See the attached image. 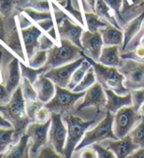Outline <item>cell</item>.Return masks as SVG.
<instances>
[{"label":"cell","instance_id":"1","mask_svg":"<svg viewBox=\"0 0 144 158\" xmlns=\"http://www.w3.org/2000/svg\"><path fill=\"white\" fill-rule=\"evenodd\" d=\"M0 114L11 123L14 129V143L27 132L31 123L26 112V100L22 94L21 85L18 86L6 104L0 105Z\"/></svg>","mask_w":144,"mask_h":158},{"label":"cell","instance_id":"2","mask_svg":"<svg viewBox=\"0 0 144 158\" xmlns=\"http://www.w3.org/2000/svg\"><path fill=\"white\" fill-rule=\"evenodd\" d=\"M82 56H84V58L91 64L95 72L97 81L103 86L104 89H112L120 95H125L130 92V90L125 86V77L118 68L105 66L86 56L84 52H82Z\"/></svg>","mask_w":144,"mask_h":158},{"label":"cell","instance_id":"3","mask_svg":"<svg viewBox=\"0 0 144 158\" xmlns=\"http://www.w3.org/2000/svg\"><path fill=\"white\" fill-rule=\"evenodd\" d=\"M64 122L66 123L68 130L67 140L64 148V157H72L76 146L81 141L84 134L91 125L95 123L94 120L91 121H84L77 116L72 115L70 112L62 114Z\"/></svg>","mask_w":144,"mask_h":158},{"label":"cell","instance_id":"4","mask_svg":"<svg viewBox=\"0 0 144 158\" xmlns=\"http://www.w3.org/2000/svg\"><path fill=\"white\" fill-rule=\"evenodd\" d=\"M82 49L68 40L60 39L59 44H55L48 50V58L45 67L50 70L75 61L82 56Z\"/></svg>","mask_w":144,"mask_h":158},{"label":"cell","instance_id":"5","mask_svg":"<svg viewBox=\"0 0 144 158\" xmlns=\"http://www.w3.org/2000/svg\"><path fill=\"white\" fill-rule=\"evenodd\" d=\"M114 119V114L107 111L106 117L95 128H93L90 131H86L84 137L82 138L81 141L76 146L75 151H80L84 148H86V146H89L95 143H101V141H104L106 139H117L118 138L116 137L113 130Z\"/></svg>","mask_w":144,"mask_h":158},{"label":"cell","instance_id":"6","mask_svg":"<svg viewBox=\"0 0 144 158\" xmlns=\"http://www.w3.org/2000/svg\"><path fill=\"white\" fill-rule=\"evenodd\" d=\"M85 91L75 92L67 88H61L56 85V91L53 98L47 102L45 106L51 112L57 113H68L74 108L76 101L84 97Z\"/></svg>","mask_w":144,"mask_h":158},{"label":"cell","instance_id":"7","mask_svg":"<svg viewBox=\"0 0 144 158\" xmlns=\"http://www.w3.org/2000/svg\"><path fill=\"white\" fill-rule=\"evenodd\" d=\"M142 116L135 108L130 105L121 108L119 111L115 113L113 130L118 139L124 138L125 135L130 134L131 130L134 128V125L140 121Z\"/></svg>","mask_w":144,"mask_h":158},{"label":"cell","instance_id":"8","mask_svg":"<svg viewBox=\"0 0 144 158\" xmlns=\"http://www.w3.org/2000/svg\"><path fill=\"white\" fill-rule=\"evenodd\" d=\"M124 75V85L130 90L144 88V63L132 59H124L123 65L118 68Z\"/></svg>","mask_w":144,"mask_h":158},{"label":"cell","instance_id":"9","mask_svg":"<svg viewBox=\"0 0 144 158\" xmlns=\"http://www.w3.org/2000/svg\"><path fill=\"white\" fill-rule=\"evenodd\" d=\"M68 130L64 122L62 114L57 112L51 113V125L48 132V143L53 145L59 154L64 157V148L67 140Z\"/></svg>","mask_w":144,"mask_h":158},{"label":"cell","instance_id":"10","mask_svg":"<svg viewBox=\"0 0 144 158\" xmlns=\"http://www.w3.org/2000/svg\"><path fill=\"white\" fill-rule=\"evenodd\" d=\"M51 125V119L46 123L31 122L27 128L26 134L31 139L30 157H37L40 148L48 143V132Z\"/></svg>","mask_w":144,"mask_h":158},{"label":"cell","instance_id":"11","mask_svg":"<svg viewBox=\"0 0 144 158\" xmlns=\"http://www.w3.org/2000/svg\"><path fill=\"white\" fill-rule=\"evenodd\" d=\"M84 57L81 56L80 58L76 59L71 63L48 70L44 75L50 79L56 85L61 86V88H67L71 81L72 75L80 66L81 63L84 62Z\"/></svg>","mask_w":144,"mask_h":158},{"label":"cell","instance_id":"12","mask_svg":"<svg viewBox=\"0 0 144 158\" xmlns=\"http://www.w3.org/2000/svg\"><path fill=\"white\" fill-rule=\"evenodd\" d=\"M104 45L102 35L100 31L92 32L89 31H84L81 35V46L82 51L86 56L91 58L92 60L98 61L102 48Z\"/></svg>","mask_w":144,"mask_h":158},{"label":"cell","instance_id":"13","mask_svg":"<svg viewBox=\"0 0 144 158\" xmlns=\"http://www.w3.org/2000/svg\"><path fill=\"white\" fill-rule=\"evenodd\" d=\"M57 31L60 39L68 40L74 44L82 49L81 46V35L84 32V27L76 25L72 22L69 17H66L57 24Z\"/></svg>","mask_w":144,"mask_h":158},{"label":"cell","instance_id":"14","mask_svg":"<svg viewBox=\"0 0 144 158\" xmlns=\"http://www.w3.org/2000/svg\"><path fill=\"white\" fill-rule=\"evenodd\" d=\"M107 102V96L106 92L103 86L96 81L93 85H91L89 89L85 91V94L84 96V100L80 104L77 106L76 110L81 111L84 108L87 107H97L100 109L101 107H105Z\"/></svg>","mask_w":144,"mask_h":158},{"label":"cell","instance_id":"15","mask_svg":"<svg viewBox=\"0 0 144 158\" xmlns=\"http://www.w3.org/2000/svg\"><path fill=\"white\" fill-rule=\"evenodd\" d=\"M20 32L27 59H29L34 55L36 50H38L39 37L43 34L42 30L38 28L35 24H32L27 28L21 29Z\"/></svg>","mask_w":144,"mask_h":158},{"label":"cell","instance_id":"16","mask_svg":"<svg viewBox=\"0 0 144 158\" xmlns=\"http://www.w3.org/2000/svg\"><path fill=\"white\" fill-rule=\"evenodd\" d=\"M105 145H106L107 148L112 150L116 157L118 158L129 157L132 152H134L137 148H139V146L134 143L130 134L125 135L124 138L107 140Z\"/></svg>","mask_w":144,"mask_h":158},{"label":"cell","instance_id":"17","mask_svg":"<svg viewBox=\"0 0 144 158\" xmlns=\"http://www.w3.org/2000/svg\"><path fill=\"white\" fill-rule=\"evenodd\" d=\"M20 60L17 57H14L7 67L5 68L4 76H3V84L6 86V89L10 94L17 89L18 86L21 85V67H20Z\"/></svg>","mask_w":144,"mask_h":158},{"label":"cell","instance_id":"18","mask_svg":"<svg viewBox=\"0 0 144 158\" xmlns=\"http://www.w3.org/2000/svg\"><path fill=\"white\" fill-rule=\"evenodd\" d=\"M3 44L6 45L8 49L12 53H14L15 57H17L20 61L27 63V59L25 53L23 40H22L20 29L17 23H16L14 29H12V31H11L9 34H7L6 40H5Z\"/></svg>","mask_w":144,"mask_h":158},{"label":"cell","instance_id":"19","mask_svg":"<svg viewBox=\"0 0 144 158\" xmlns=\"http://www.w3.org/2000/svg\"><path fill=\"white\" fill-rule=\"evenodd\" d=\"M34 86L36 90L37 98L42 101L44 104H46L53 98L55 91H56V85L44 74L37 78L34 83Z\"/></svg>","mask_w":144,"mask_h":158},{"label":"cell","instance_id":"20","mask_svg":"<svg viewBox=\"0 0 144 158\" xmlns=\"http://www.w3.org/2000/svg\"><path fill=\"white\" fill-rule=\"evenodd\" d=\"M30 138L27 134L22 135L17 143L9 145V148L3 153L0 154V158H26L30 157Z\"/></svg>","mask_w":144,"mask_h":158},{"label":"cell","instance_id":"21","mask_svg":"<svg viewBox=\"0 0 144 158\" xmlns=\"http://www.w3.org/2000/svg\"><path fill=\"white\" fill-rule=\"evenodd\" d=\"M105 92L107 96V102L104 108L106 109V111L115 114L121 108L132 105L131 92H129L125 95H120L112 89H105Z\"/></svg>","mask_w":144,"mask_h":158},{"label":"cell","instance_id":"22","mask_svg":"<svg viewBox=\"0 0 144 158\" xmlns=\"http://www.w3.org/2000/svg\"><path fill=\"white\" fill-rule=\"evenodd\" d=\"M97 62L101 63L105 66L120 68L124 63V59L121 57L119 53L118 45H105L102 48L100 57Z\"/></svg>","mask_w":144,"mask_h":158},{"label":"cell","instance_id":"23","mask_svg":"<svg viewBox=\"0 0 144 158\" xmlns=\"http://www.w3.org/2000/svg\"><path fill=\"white\" fill-rule=\"evenodd\" d=\"M102 35L104 45H118L123 46L124 43V31L121 29L109 24L108 26L99 30Z\"/></svg>","mask_w":144,"mask_h":158},{"label":"cell","instance_id":"24","mask_svg":"<svg viewBox=\"0 0 144 158\" xmlns=\"http://www.w3.org/2000/svg\"><path fill=\"white\" fill-rule=\"evenodd\" d=\"M144 22V11L136 18L134 20H131L129 24L125 26V28L124 30V43L121 46V50L125 51L129 43L134 39V36H136L139 32L142 23Z\"/></svg>","mask_w":144,"mask_h":158},{"label":"cell","instance_id":"25","mask_svg":"<svg viewBox=\"0 0 144 158\" xmlns=\"http://www.w3.org/2000/svg\"><path fill=\"white\" fill-rule=\"evenodd\" d=\"M111 11H112V9L108 6V4L105 2L104 0H96L95 11H94V12H95L99 17H101L102 19L106 20L109 24L121 29V26L118 23L117 19H116L115 14L111 13Z\"/></svg>","mask_w":144,"mask_h":158},{"label":"cell","instance_id":"26","mask_svg":"<svg viewBox=\"0 0 144 158\" xmlns=\"http://www.w3.org/2000/svg\"><path fill=\"white\" fill-rule=\"evenodd\" d=\"M84 21H85V25H86L87 30L92 32L99 31L100 29L109 25V23L106 20L99 17L95 12H85L84 13Z\"/></svg>","mask_w":144,"mask_h":158},{"label":"cell","instance_id":"27","mask_svg":"<svg viewBox=\"0 0 144 158\" xmlns=\"http://www.w3.org/2000/svg\"><path fill=\"white\" fill-rule=\"evenodd\" d=\"M20 67H21L22 78L27 79L31 84H34L40 75L45 74L48 71V69L45 67V65L41 68H31L29 65L27 66L26 63L22 61L20 62Z\"/></svg>","mask_w":144,"mask_h":158},{"label":"cell","instance_id":"28","mask_svg":"<svg viewBox=\"0 0 144 158\" xmlns=\"http://www.w3.org/2000/svg\"><path fill=\"white\" fill-rule=\"evenodd\" d=\"M90 67H91V64L89 63V61H87V60L84 58V62L81 63L80 66L75 71L73 75H72V78H71V81H70L68 86H67V89L73 90L76 86L80 84V81L82 80V78L84 77V75L86 74L87 70Z\"/></svg>","mask_w":144,"mask_h":158},{"label":"cell","instance_id":"29","mask_svg":"<svg viewBox=\"0 0 144 158\" xmlns=\"http://www.w3.org/2000/svg\"><path fill=\"white\" fill-rule=\"evenodd\" d=\"M58 6L62 9L64 12H66L67 14L71 15V17H73V19L75 21H76L77 23L80 25H81L82 27L84 26V16H82L80 11H79L77 9H76L73 4H72V0H66L65 2H56Z\"/></svg>","mask_w":144,"mask_h":158},{"label":"cell","instance_id":"30","mask_svg":"<svg viewBox=\"0 0 144 158\" xmlns=\"http://www.w3.org/2000/svg\"><path fill=\"white\" fill-rule=\"evenodd\" d=\"M96 81H97V79H96L95 72H94V69L91 66L89 69L87 70L86 74L84 75V77L82 78V80L80 81V84L73 89V91H75V92L86 91L91 85H93L96 83Z\"/></svg>","mask_w":144,"mask_h":158},{"label":"cell","instance_id":"31","mask_svg":"<svg viewBox=\"0 0 144 158\" xmlns=\"http://www.w3.org/2000/svg\"><path fill=\"white\" fill-rule=\"evenodd\" d=\"M14 143V129L0 127V154Z\"/></svg>","mask_w":144,"mask_h":158},{"label":"cell","instance_id":"32","mask_svg":"<svg viewBox=\"0 0 144 158\" xmlns=\"http://www.w3.org/2000/svg\"><path fill=\"white\" fill-rule=\"evenodd\" d=\"M21 12L25 13L27 17L31 19V21L34 24H36L38 22L43 21V20H47V19H52V13L51 12H42V11H37L35 9H31L29 7H25V8H17Z\"/></svg>","mask_w":144,"mask_h":158},{"label":"cell","instance_id":"33","mask_svg":"<svg viewBox=\"0 0 144 158\" xmlns=\"http://www.w3.org/2000/svg\"><path fill=\"white\" fill-rule=\"evenodd\" d=\"M48 58V51L47 50H40L38 49L31 58L27 59V63L31 68H41L47 62Z\"/></svg>","mask_w":144,"mask_h":158},{"label":"cell","instance_id":"34","mask_svg":"<svg viewBox=\"0 0 144 158\" xmlns=\"http://www.w3.org/2000/svg\"><path fill=\"white\" fill-rule=\"evenodd\" d=\"M20 85L22 89V94H23L26 101L37 99V94L34 86V84H31L29 80L26 78H22V83Z\"/></svg>","mask_w":144,"mask_h":158},{"label":"cell","instance_id":"35","mask_svg":"<svg viewBox=\"0 0 144 158\" xmlns=\"http://www.w3.org/2000/svg\"><path fill=\"white\" fill-rule=\"evenodd\" d=\"M130 135L139 148H144V117L140 119V121L137 123L136 127L131 130Z\"/></svg>","mask_w":144,"mask_h":158},{"label":"cell","instance_id":"36","mask_svg":"<svg viewBox=\"0 0 144 158\" xmlns=\"http://www.w3.org/2000/svg\"><path fill=\"white\" fill-rule=\"evenodd\" d=\"M44 103L40 101L39 99H35V100H31V101H26V112L27 115L29 117L31 123L35 121V116L38 112V110L43 107Z\"/></svg>","mask_w":144,"mask_h":158},{"label":"cell","instance_id":"37","mask_svg":"<svg viewBox=\"0 0 144 158\" xmlns=\"http://www.w3.org/2000/svg\"><path fill=\"white\" fill-rule=\"evenodd\" d=\"M26 7L42 11V12H51L50 0H29Z\"/></svg>","mask_w":144,"mask_h":158},{"label":"cell","instance_id":"38","mask_svg":"<svg viewBox=\"0 0 144 158\" xmlns=\"http://www.w3.org/2000/svg\"><path fill=\"white\" fill-rule=\"evenodd\" d=\"M121 57L123 59H132L135 61L144 63V45H137L134 50L121 54Z\"/></svg>","mask_w":144,"mask_h":158},{"label":"cell","instance_id":"39","mask_svg":"<svg viewBox=\"0 0 144 158\" xmlns=\"http://www.w3.org/2000/svg\"><path fill=\"white\" fill-rule=\"evenodd\" d=\"M17 0H0V14L4 19H7L12 14L13 9L16 7Z\"/></svg>","mask_w":144,"mask_h":158},{"label":"cell","instance_id":"40","mask_svg":"<svg viewBox=\"0 0 144 158\" xmlns=\"http://www.w3.org/2000/svg\"><path fill=\"white\" fill-rule=\"evenodd\" d=\"M104 1L108 4V6L112 9L115 16H117L121 23H125L123 16H121L123 15V13H121V9H123L124 0H104Z\"/></svg>","mask_w":144,"mask_h":158},{"label":"cell","instance_id":"41","mask_svg":"<svg viewBox=\"0 0 144 158\" xmlns=\"http://www.w3.org/2000/svg\"><path fill=\"white\" fill-rule=\"evenodd\" d=\"M37 157H46V158H60L63 157L61 154H59L58 152L55 150L53 148V145L51 143H47L46 144H44L39 150V153H38Z\"/></svg>","mask_w":144,"mask_h":158},{"label":"cell","instance_id":"42","mask_svg":"<svg viewBox=\"0 0 144 158\" xmlns=\"http://www.w3.org/2000/svg\"><path fill=\"white\" fill-rule=\"evenodd\" d=\"M132 96V106L135 108V110H139V108L144 103V88L130 90Z\"/></svg>","mask_w":144,"mask_h":158},{"label":"cell","instance_id":"43","mask_svg":"<svg viewBox=\"0 0 144 158\" xmlns=\"http://www.w3.org/2000/svg\"><path fill=\"white\" fill-rule=\"evenodd\" d=\"M90 146L96 151L97 157H99V158H114V157H116V155L114 154V152L112 150H110L107 148H104L102 144H100V143H95L91 144Z\"/></svg>","mask_w":144,"mask_h":158},{"label":"cell","instance_id":"44","mask_svg":"<svg viewBox=\"0 0 144 158\" xmlns=\"http://www.w3.org/2000/svg\"><path fill=\"white\" fill-rule=\"evenodd\" d=\"M56 44L55 42L50 36H49L47 34H42L39 37V42H38V49L40 50H49Z\"/></svg>","mask_w":144,"mask_h":158},{"label":"cell","instance_id":"45","mask_svg":"<svg viewBox=\"0 0 144 158\" xmlns=\"http://www.w3.org/2000/svg\"><path fill=\"white\" fill-rule=\"evenodd\" d=\"M51 111L44 105L43 107H41L39 110H38L36 116H35V121L37 123H46L47 121L51 119Z\"/></svg>","mask_w":144,"mask_h":158},{"label":"cell","instance_id":"46","mask_svg":"<svg viewBox=\"0 0 144 158\" xmlns=\"http://www.w3.org/2000/svg\"><path fill=\"white\" fill-rule=\"evenodd\" d=\"M15 20H16V23H17V25H18L20 30L27 28V27H30L31 25L34 24L31 21V19L27 17V16L25 13L21 12V11H20V13L15 17Z\"/></svg>","mask_w":144,"mask_h":158},{"label":"cell","instance_id":"47","mask_svg":"<svg viewBox=\"0 0 144 158\" xmlns=\"http://www.w3.org/2000/svg\"><path fill=\"white\" fill-rule=\"evenodd\" d=\"M11 95H12V94H10L8 91L5 85L0 83V105L6 104V103L10 100Z\"/></svg>","mask_w":144,"mask_h":158},{"label":"cell","instance_id":"48","mask_svg":"<svg viewBox=\"0 0 144 158\" xmlns=\"http://www.w3.org/2000/svg\"><path fill=\"white\" fill-rule=\"evenodd\" d=\"M35 25L39 29H41L42 31L46 32L54 27V22H53V19H47V20H43V21L38 22V23H36Z\"/></svg>","mask_w":144,"mask_h":158},{"label":"cell","instance_id":"49","mask_svg":"<svg viewBox=\"0 0 144 158\" xmlns=\"http://www.w3.org/2000/svg\"><path fill=\"white\" fill-rule=\"evenodd\" d=\"M80 157H82V158H87V157L94 158V157H97V153L92 148H88V146H86V148H84L82 149H80Z\"/></svg>","mask_w":144,"mask_h":158},{"label":"cell","instance_id":"50","mask_svg":"<svg viewBox=\"0 0 144 158\" xmlns=\"http://www.w3.org/2000/svg\"><path fill=\"white\" fill-rule=\"evenodd\" d=\"M6 36H7V31H6V28H5L4 18L0 14V41L4 43L5 40H6Z\"/></svg>","mask_w":144,"mask_h":158},{"label":"cell","instance_id":"51","mask_svg":"<svg viewBox=\"0 0 144 158\" xmlns=\"http://www.w3.org/2000/svg\"><path fill=\"white\" fill-rule=\"evenodd\" d=\"M129 157H130V158H144V148H137L134 152H132Z\"/></svg>","mask_w":144,"mask_h":158},{"label":"cell","instance_id":"52","mask_svg":"<svg viewBox=\"0 0 144 158\" xmlns=\"http://www.w3.org/2000/svg\"><path fill=\"white\" fill-rule=\"evenodd\" d=\"M142 4H144V0H130V9H134L141 6Z\"/></svg>","mask_w":144,"mask_h":158},{"label":"cell","instance_id":"53","mask_svg":"<svg viewBox=\"0 0 144 158\" xmlns=\"http://www.w3.org/2000/svg\"><path fill=\"white\" fill-rule=\"evenodd\" d=\"M0 127H5V128H13L10 122H8L1 114H0Z\"/></svg>","mask_w":144,"mask_h":158},{"label":"cell","instance_id":"54","mask_svg":"<svg viewBox=\"0 0 144 158\" xmlns=\"http://www.w3.org/2000/svg\"><path fill=\"white\" fill-rule=\"evenodd\" d=\"M87 5H88V7H89L91 9L92 12H94L95 11V2H96V0H85Z\"/></svg>","mask_w":144,"mask_h":158},{"label":"cell","instance_id":"55","mask_svg":"<svg viewBox=\"0 0 144 158\" xmlns=\"http://www.w3.org/2000/svg\"><path fill=\"white\" fill-rule=\"evenodd\" d=\"M138 112H139V114L142 116V117H144V103L141 105V107L139 108V110H138Z\"/></svg>","mask_w":144,"mask_h":158},{"label":"cell","instance_id":"56","mask_svg":"<svg viewBox=\"0 0 144 158\" xmlns=\"http://www.w3.org/2000/svg\"><path fill=\"white\" fill-rule=\"evenodd\" d=\"M140 44H142V45H144V35H142L141 36H140Z\"/></svg>","mask_w":144,"mask_h":158},{"label":"cell","instance_id":"57","mask_svg":"<svg viewBox=\"0 0 144 158\" xmlns=\"http://www.w3.org/2000/svg\"><path fill=\"white\" fill-rule=\"evenodd\" d=\"M125 2H126V0H124V3H125Z\"/></svg>","mask_w":144,"mask_h":158},{"label":"cell","instance_id":"58","mask_svg":"<svg viewBox=\"0 0 144 158\" xmlns=\"http://www.w3.org/2000/svg\"><path fill=\"white\" fill-rule=\"evenodd\" d=\"M0 79H1V75H0Z\"/></svg>","mask_w":144,"mask_h":158}]
</instances>
